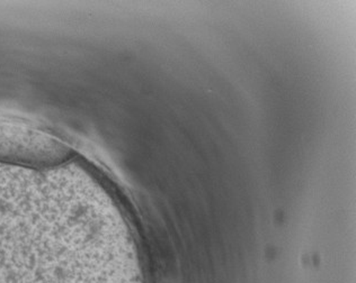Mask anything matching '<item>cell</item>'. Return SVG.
Masks as SVG:
<instances>
[{
  "label": "cell",
  "instance_id": "cell-1",
  "mask_svg": "<svg viewBox=\"0 0 356 283\" xmlns=\"http://www.w3.org/2000/svg\"><path fill=\"white\" fill-rule=\"evenodd\" d=\"M70 154L67 145L27 125L0 121V161L54 166Z\"/></svg>",
  "mask_w": 356,
  "mask_h": 283
}]
</instances>
